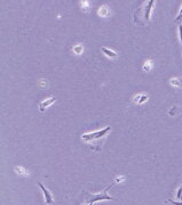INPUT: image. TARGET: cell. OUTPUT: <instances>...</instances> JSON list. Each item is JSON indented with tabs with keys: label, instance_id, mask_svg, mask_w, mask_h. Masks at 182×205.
<instances>
[{
	"label": "cell",
	"instance_id": "7a4b0ae2",
	"mask_svg": "<svg viewBox=\"0 0 182 205\" xmlns=\"http://www.w3.org/2000/svg\"><path fill=\"white\" fill-rule=\"evenodd\" d=\"M110 129H111L110 127H107V128L102 129L101 131L92 132V133H88V134H83V139L84 140H86V141H92L94 139H99V138H101V137H103L107 132H109Z\"/></svg>",
	"mask_w": 182,
	"mask_h": 205
},
{
	"label": "cell",
	"instance_id": "ba28073f",
	"mask_svg": "<svg viewBox=\"0 0 182 205\" xmlns=\"http://www.w3.org/2000/svg\"><path fill=\"white\" fill-rule=\"evenodd\" d=\"M177 197L179 198V200H182V184L180 186V188L177 189Z\"/></svg>",
	"mask_w": 182,
	"mask_h": 205
},
{
	"label": "cell",
	"instance_id": "8992f818",
	"mask_svg": "<svg viewBox=\"0 0 182 205\" xmlns=\"http://www.w3.org/2000/svg\"><path fill=\"white\" fill-rule=\"evenodd\" d=\"M101 49H102V51H103V52L105 54V55H107V56L112 57V58H114V57H117V54H116L114 51H111L110 49H108V48H105V47H102Z\"/></svg>",
	"mask_w": 182,
	"mask_h": 205
},
{
	"label": "cell",
	"instance_id": "7c38bea8",
	"mask_svg": "<svg viewBox=\"0 0 182 205\" xmlns=\"http://www.w3.org/2000/svg\"><path fill=\"white\" fill-rule=\"evenodd\" d=\"M150 67H151V63H150V62H148L146 65L143 66V68H144V70H147V71H149V70H150Z\"/></svg>",
	"mask_w": 182,
	"mask_h": 205
},
{
	"label": "cell",
	"instance_id": "6da1fadb",
	"mask_svg": "<svg viewBox=\"0 0 182 205\" xmlns=\"http://www.w3.org/2000/svg\"><path fill=\"white\" fill-rule=\"evenodd\" d=\"M116 184V182H112L111 184H109L105 189L103 190V193L102 194H98V195H92V194H88L86 190H84L83 193L85 195H86V204H93L94 202H98V200H116V198H114V197H111V196H109V195L107 194V191L114 186V184Z\"/></svg>",
	"mask_w": 182,
	"mask_h": 205
},
{
	"label": "cell",
	"instance_id": "3957f363",
	"mask_svg": "<svg viewBox=\"0 0 182 205\" xmlns=\"http://www.w3.org/2000/svg\"><path fill=\"white\" fill-rule=\"evenodd\" d=\"M154 4H155V1H154V0H150V1H148L143 7H141V8L143 9V20H142V22H149V20H150V10L151 8H152V5H154Z\"/></svg>",
	"mask_w": 182,
	"mask_h": 205
},
{
	"label": "cell",
	"instance_id": "e0dca14e",
	"mask_svg": "<svg viewBox=\"0 0 182 205\" xmlns=\"http://www.w3.org/2000/svg\"><path fill=\"white\" fill-rule=\"evenodd\" d=\"M100 13H104V15H107V10L104 9V8L102 10H100Z\"/></svg>",
	"mask_w": 182,
	"mask_h": 205
},
{
	"label": "cell",
	"instance_id": "ac0fdd59",
	"mask_svg": "<svg viewBox=\"0 0 182 205\" xmlns=\"http://www.w3.org/2000/svg\"><path fill=\"white\" fill-rule=\"evenodd\" d=\"M85 205H92V204H85Z\"/></svg>",
	"mask_w": 182,
	"mask_h": 205
},
{
	"label": "cell",
	"instance_id": "30bf717a",
	"mask_svg": "<svg viewBox=\"0 0 182 205\" xmlns=\"http://www.w3.org/2000/svg\"><path fill=\"white\" fill-rule=\"evenodd\" d=\"M74 51H76L77 54H80V52L83 51V47H81V46H77V47H74Z\"/></svg>",
	"mask_w": 182,
	"mask_h": 205
},
{
	"label": "cell",
	"instance_id": "5b68a950",
	"mask_svg": "<svg viewBox=\"0 0 182 205\" xmlns=\"http://www.w3.org/2000/svg\"><path fill=\"white\" fill-rule=\"evenodd\" d=\"M57 98L54 97V98H49V99H47V100H45V102H41L40 104H39V108H40V112H44L45 111V108L47 107V106H49L51 104H53V102L56 100Z\"/></svg>",
	"mask_w": 182,
	"mask_h": 205
},
{
	"label": "cell",
	"instance_id": "2e32d148",
	"mask_svg": "<svg viewBox=\"0 0 182 205\" xmlns=\"http://www.w3.org/2000/svg\"><path fill=\"white\" fill-rule=\"evenodd\" d=\"M181 17H182V8H181V10H180V14H179V16L177 17V20H179L180 18H181Z\"/></svg>",
	"mask_w": 182,
	"mask_h": 205
},
{
	"label": "cell",
	"instance_id": "52a82bcc",
	"mask_svg": "<svg viewBox=\"0 0 182 205\" xmlns=\"http://www.w3.org/2000/svg\"><path fill=\"white\" fill-rule=\"evenodd\" d=\"M172 84H174V86H177V87H181L182 86V81L181 80H179V79H173L171 81Z\"/></svg>",
	"mask_w": 182,
	"mask_h": 205
},
{
	"label": "cell",
	"instance_id": "277c9868",
	"mask_svg": "<svg viewBox=\"0 0 182 205\" xmlns=\"http://www.w3.org/2000/svg\"><path fill=\"white\" fill-rule=\"evenodd\" d=\"M38 186L40 187V189L42 190V193L45 195V202H46L48 205L54 204V200H53V196L52 194H51V191L47 189V188H45V186H44L41 182H38Z\"/></svg>",
	"mask_w": 182,
	"mask_h": 205
},
{
	"label": "cell",
	"instance_id": "4fadbf2b",
	"mask_svg": "<svg viewBox=\"0 0 182 205\" xmlns=\"http://www.w3.org/2000/svg\"><path fill=\"white\" fill-rule=\"evenodd\" d=\"M123 180H125V177H119V178H117V179L114 180V182L117 184V182H120V181H123Z\"/></svg>",
	"mask_w": 182,
	"mask_h": 205
},
{
	"label": "cell",
	"instance_id": "9c48e42d",
	"mask_svg": "<svg viewBox=\"0 0 182 205\" xmlns=\"http://www.w3.org/2000/svg\"><path fill=\"white\" fill-rule=\"evenodd\" d=\"M147 95H142V96H141L140 97V99H139V100H137V102H139V104H142V102H144V100H147Z\"/></svg>",
	"mask_w": 182,
	"mask_h": 205
},
{
	"label": "cell",
	"instance_id": "5bb4252c",
	"mask_svg": "<svg viewBox=\"0 0 182 205\" xmlns=\"http://www.w3.org/2000/svg\"><path fill=\"white\" fill-rule=\"evenodd\" d=\"M179 33H180V40H181V43H182V25L179 26Z\"/></svg>",
	"mask_w": 182,
	"mask_h": 205
},
{
	"label": "cell",
	"instance_id": "9a60e30c",
	"mask_svg": "<svg viewBox=\"0 0 182 205\" xmlns=\"http://www.w3.org/2000/svg\"><path fill=\"white\" fill-rule=\"evenodd\" d=\"M16 171H18V172H21V173H28V172H25V171L23 170V168H16Z\"/></svg>",
	"mask_w": 182,
	"mask_h": 205
},
{
	"label": "cell",
	"instance_id": "8fae6325",
	"mask_svg": "<svg viewBox=\"0 0 182 205\" xmlns=\"http://www.w3.org/2000/svg\"><path fill=\"white\" fill-rule=\"evenodd\" d=\"M167 202H168V203H171V204H173V205H182V202H174V200H168Z\"/></svg>",
	"mask_w": 182,
	"mask_h": 205
}]
</instances>
